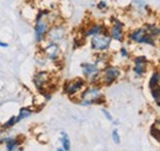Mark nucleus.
Here are the masks:
<instances>
[{
	"instance_id": "obj_13",
	"label": "nucleus",
	"mask_w": 160,
	"mask_h": 151,
	"mask_svg": "<svg viewBox=\"0 0 160 151\" xmlns=\"http://www.w3.org/2000/svg\"><path fill=\"white\" fill-rule=\"evenodd\" d=\"M107 31V26L106 23L101 22V21H91L88 25H85L81 30H80V36L84 39H90L94 36H98L102 32Z\"/></svg>"
},
{
	"instance_id": "obj_15",
	"label": "nucleus",
	"mask_w": 160,
	"mask_h": 151,
	"mask_svg": "<svg viewBox=\"0 0 160 151\" xmlns=\"http://www.w3.org/2000/svg\"><path fill=\"white\" fill-rule=\"evenodd\" d=\"M131 6L134 9V11L137 14H139L140 16H145L147 12L149 11V5H148L147 0H132Z\"/></svg>"
},
{
	"instance_id": "obj_34",
	"label": "nucleus",
	"mask_w": 160,
	"mask_h": 151,
	"mask_svg": "<svg viewBox=\"0 0 160 151\" xmlns=\"http://www.w3.org/2000/svg\"><path fill=\"white\" fill-rule=\"evenodd\" d=\"M57 151H65V150H64V149L60 146V148H57Z\"/></svg>"
},
{
	"instance_id": "obj_27",
	"label": "nucleus",
	"mask_w": 160,
	"mask_h": 151,
	"mask_svg": "<svg viewBox=\"0 0 160 151\" xmlns=\"http://www.w3.org/2000/svg\"><path fill=\"white\" fill-rule=\"evenodd\" d=\"M111 138H112V141L116 144V145H120L121 144V134L118 128H113L112 132H111Z\"/></svg>"
},
{
	"instance_id": "obj_26",
	"label": "nucleus",
	"mask_w": 160,
	"mask_h": 151,
	"mask_svg": "<svg viewBox=\"0 0 160 151\" xmlns=\"http://www.w3.org/2000/svg\"><path fill=\"white\" fill-rule=\"evenodd\" d=\"M149 94H150V97H152L154 103L160 102V85L154 87V89H152V90H149Z\"/></svg>"
},
{
	"instance_id": "obj_25",
	"label": "nucleus",
	"mask_w": 160,
	"mask_h": 151,
	"mask_svg": "<svg viewBox=\"0 0 160 151\" xmlns=\"http://www.w3.org/2000/svg\"><path fill=\"white\" fill-rule=\"evenodd\" d=\"M95 6H96V10L102 12V14H105L110 10V2L107 0H99Z\"/></svg>"
},
{
	"instance_id": "obj_21",
	"label": "nucleus",
	"mask_w": 160,
	"mask_h": 151,
	"mask_svg": "<svg viewBox=\"0 0 160 151\" xmlns=\"http://www.w3.org/2000/svg\"><path fill=\"white\" fill-rule=\"evenodd\" d=\"M95 60L94 63H96L100 68H103L105 65H107L110 61V53H95Z\"/></svg>"
},
{
	"instance_id": "obj_37",
	"label": "nucleus",
	"mask_w": 160,
	"mask_h": 151,
	"mask_svg": "<svg viewBox=\"0 0 160 151\" xmlns=\"http://www.w3.org/2000/svg\"><path fill=\"white\" fill-rule=\"evenodd\" d=\"M0 5H1V1H0Z\"/></svg>"
},
{
	"instance_id": "obj_18",
	"label": "nucleus",
	"mask_w": 160,
	"mask_h": 151,
	"mask_svg": "<svg viewBox=\"0 0 160 151\" xmlns=\"http://www.w3.org/2000/svg\"><path fill=\"white\" fill-rule=\"evenodd\" d=\"M19 123H20V120H19L18 114H16V115H10V117L5 120V123L1 124V127H0V132L4 133V132H6V130H10L11 128H14L15 125H18Z\"/></svg>"
},
{
	"instance_id": "obj_28",
	"label": "nucleus",
	"mask_w": 160,
	"mask_h": 151,
	"mask_svg": "<svg viewBox=\"0 0 160 151\" xmlns=\"http://www.w3.org/2000/svg\"><path fill=\"white\" fill-rule=\"evenodd\" d=\"M101 113L103 114V117H105L110 123H112V120L115 119V117L112 115V113H111V112H110L105 106H102V107H101Z\"/></svg>"
},
{
	"instance_id": "obj_22",
	"label": "nucleus",
	"mask_w": 160,
	"mask_h": 151,
	"mask_svg": "<svg viewBox=\"0 0 160 151\" xmlns=\"http://www.w3.org/2000/svg\"><path fill=\"white\" fill-rule=\"evenodd\" d=\"M35 113V110L32 107H21L19 113H18V117H19V120L22 122L27 118H30L32 114Z\"/></svg>"
},
{
	"instance_id": "obj_35",
	"label": "nucleus",
	"mask_w": 160,
	"mask_h": 151,
	"mask_svg": "<svg viewBox=\"0 0 160 151\" xmlns=\"http://www.w3.org/2000/svg\"><path fill=\"white\" fill-rule=\"evenodd\" d=\"M157 43H158V46H160V36L157 38Z\"/></svg>"
},
{
	"instance_id": "obj_17",
	"label": "nucleus",
	"mask_w": 160,
	"mask_h": 151,
	"mask_svg": "<svg viewBox=\"0 0 160 151\" xmlns=\"http://www.w3.org/2000/svg\"><path fill=\"white\" fill-rule=\"evenodd\" d=\"M143 26L145 27L147 32L150 36H153L154 38H158L160 36V25L158 22H155V21H148Z\"/></svg>"
},
{
	"instance_id": "obj_6",
	"label": "nucleus",
	"mask_w": 160,
	"mask_h": 151,
	"mask_svg": "<svg viewBox=\"0 0 160 151\" xmlns=\"http://www.w3.org/2000/svg\"><path fill=\"white\" fill-rule=\"evenodd\" d=\"M88 82L82 76H75L72 79H68L62 85V92L68 98L74 100L79 97L81 91L86 87Z\"/></svg>"
},
{
	"instance_id": "obj_9",
	"label": "nucleus",
	"mask_w": 160,
	"mask_h": 151,
	"mask_svg": "<svg viewBox=\"0 0 160 151\" xmlns=\"http://www.w3.org/2000/svg\"><path fill=\"white\" fill-rule=\"evenodd\" d=\"M113 41L111 39L108 32H102L98 36L89 39V48L94 53H110Z\"/></svg>"
},
{
	"instance_id": "obj_3",
	"label": "nucleus",
	"mask_w": 160,
	"mask_h": 151,
	"mask_svg": "<svg viewBox=\"0 0 160 151\" xmlns=\"http://www.w3.org/2000/svg\"><path fill=\"white\" fill-rule=\"evenodd\" d=\"M126 41L131 44H137V46H145V47H150V48L158 47L157 38L150 36L143 25L132 27L131 30H128Z\"/></svg>"
},
{
	"instance_id": "obj_36",
	"label": "nucleus",
	"mask_w": 160,
	"mask_h": 151,
	"mask_svg": "<svg viewBox=\"0 0 160 151\" xmlns=\"http://www.w3.org/2000/svg\"><path fill=\"white\" fill-rule=\"evenodd\" d=\"M155 106H157L158 108H160V102H157V103H155Z\"/></svg>"
},
{
	"instance_id": "obj_33",
	"label": "nucleus",
	"mask_w": 160,
	"mask_h": 151,
	"mask_svg": "<svg viewBox=\"0 0 160 151\" xmlns=\"http://www.w3.org/2000/svg\"><path fill=\"white\" fill-rule=\"evenodd\" d=\"M16 151H25V149H23V146H20Z\"/></svg>"
},
{
	"instance_id": "obj_14",
	"label": "nucleus",
	"mask_w": 160,
	"mask_h": 151,
	"mask_svg": "<svg viewBox=\"0 0 160 151\" xmlns=\"http://www.w3.org/2000/svg\"><path fill=\"white\" fill-rule=\"evenodd\" d=\"M25 135H15V136H0V144L4 145L5 151H16L23 145Z\"/></svg>"
},
{
	"instance_id": "obj_24",
	"label": "nucleus",
	"mask_w": 160,
	"mask_h": 151,
	"mask_svg": "<svg viewBox=\"0 0 160 151\" xmlns=\"http://www.w3.org/2000/svg\"><path fill=\"white\" fill-rule=\"evenodd\" d=\"M48 63H49V61H48V60L46 59V57L38 51V53L36 54V64H37L38 69H46V65H47Z\"/></svg>"
},
{
	"instance_id": "obj_31",
	"label": "nucleus",
	"mask_w": 160,
	"mask_h": 151,
	"mask_svg": "<svg viewBox=\"0 0 160 151\" xmlns=\"http://www.w3.org/2000/svg\"><path fill=\"white\" fill-rule=\"evenodd\" d=\"M154 124H155V125H157V127H158V128L160 129V114L158 115V117H157V118H155V120H154Z\"/></svg>"
},
{
	"instance_id": "obj_29",
	"label": "nucleus",
	"mask_w": 160,
	"mask_h": 151,
	"mask_svg": "<svg viewBox=\"0 0 160 151\" xmlns=\"http://www.w3.org/2000/svg\"><path fill=\"white\" fill-rule=\"evenodd\" d=\"M42 97H43V100L46 101V102H48V101H51V98H52V96H53V92L52 91H44V92H42L40 94Z\"/></svg>"
},
{
	"instance_id": "obj_32",
	"label": "nucleus",
	"mask_w": 160,
	"mask_h": 151,
	"mask_svg": "<svg viewBox=\"0 0 160 151\" xmlns=\"http://www.w3.org/2000/svg\"><path fill=\"white\" fill-rule=\"evenodd\" d=\"M112 124H113L115 127H118V125L121 124V122L118 120V119H113V120H112Z\"/></svg>"
},
{
	"instance_id": "obj_1",
	"label": "nucleus",
	"mask_w": 160,
	"mask_h": 151,
	"mask_svg": "<svg viewBox=\"0 0 160 151\" xmlns=\"http://www.w3.org/2000/svg\"><path fill=\"white\" fill-rule=\"evenodd\" d=\"M59 15L56 10L38 9L33 17V39L37 46L42 44L46 39L52 23L59 21Z\"/></svg>"
},
{
	"instance_id": "obj_4",
	"label": "nucleus",
	"mask_w": 160,
	"mask_h": 151,
	"mask_svg": "<svg viewBox=\"0 0 160 151\" xmlns=\"http://www.w3.org/2000/svg\"><path fill=\"white\" fill-rule=\"evenodd\" d=\"M32 85L38 94H42L44 91H52L53 92V89H52V86H54L53 74L48 69L36 70L33 76H32Z\"/></svg>"
},
{
	"instance_id": "obj_12",
	"label": "nucleus",
	"mask_w": 160,
	"mask_h": 151,
	"mask_svg": "<svg viewBox=\"0 0 160 151\" xmlns=\"http://www.w3.org/2000/svg\"><path fill=\"white\" fill-rule=\"evenodd\" d=\"M68 35H69L68 25L64 21L59 20V21L52 23V26L48 31V35H47V41L62 44L63 42H65L68 39Z\"/></svg>"
},
{
	"instance_id": "obj_23",
	"label": "nucleus",
	"mask_w": 160,
	"mask_h": 151,
	"mask_svg": "<svg viewBox=\"0 0 160 151\" xmlns=\"http://www.w3.org/2000/svg\"><path fill=\"white\" fill-rule=\"evenodd\" d=\"M149 135H150V138H152L153 140H155L160 145V129L154 124V123H153V124L150 125V128H149Z\"/></svg>"
},
{
	"instance_id": "obj_11",
	"label": "nucleus",
	"mask_w": 160,
	"mask_h": 151,
	"mask_svg": "<svg viewBox=\"0 0 160 151\" xmlns=\"http://www.w3.org/2000/svg\"><path fill=\"white\" fill-rule=\"evenodd\" d=\"M81 76L88 84H101V68L94 61H82L80 64Z\"/></svg>"
},
{
	"instance_id": "obj_20",
	"label": "nucleus",
	"mask_w": 160,
	"mask_h": 151,
	"mask_svg": "<svg viewBox=\"0 0 160 151\" xmlns=\"http://www.w3.org/2000/svg\"><path fill=\"white\" fill-rule=\"evenodd\" d=\"M118 57H120V59L123 60V61H129V60L132 59V57H133V54H132L129 47L126 46L124 43L121 44V47L118 48Z\"/></svg>"
},
{
	"instance_id": "obj_7",
	"label": "nucleus",
	"mask_w": 160,
	"mask_h": 151,
	"mask_svg": "<svg viewBox=\"0 0 160 151\" xmlns=\"http://www.w3.org/2000/svg\"><path fill=\"white\" fill-rule=\"evenodd\" d=\"M123 74V69L120 65L108 63L107 65L101 68V85L103 87H110L117 81H120Z\"/></svg>"
},
{
	"instance_id": "obj_16",
	"label": "nucleus",
	"mask_w": 160,
	"mask_h": 151,
	"mask_svg": "<svg viewBox=\"0 0 160 151\" xmlns=\"http://www.w3.org/2000/svg\"><path fill=\"white\" fill-rule=\"evenodd\" d=\"M159 85H160V69L159 68H155L149 74L147 86H148V90H152V89H154V87H157Z\"/></svg>"
},
{
	"instance_id": "obj_19",
	"label": "nucleus",
	"mask_w": 160,
	"mask_h": 151,
	"mask_svg": "<svg viewBox=\"0 0 160 151\" xmlns=\"http://www.w3.org/2000/svg\"><path fill=\"white\" fill-rule=\"evenodd\" d=\"M59 143L62 145V148L65 151H70L72 150V140H70V136L69 134L64 130H62L59 133Z\"/></svg>"
},
{
	"instance_id": "obj_10",
	"label": "nucleus",
	"mask_w": 160,
	"mask_h": 151,
	"mask_svg": "<svg viewBox=\"0 0 160 151\" xmlns=\"http://www.w3.org/2000/svg\"><path fill=\"white\" fill-rule=\"evenodd\" d=\"M131 73L133 77L136 80H140L147 75L150 66V60L144 54H134L131 59Z\"/></svg>"
},
{
	"instance_id": "obj_2",
	"label": "nucleus",
	"mask_w": 160,
	"mask_h": 151,
	"mask_svg": "<svg viewBox=\"0 0 160 151\" xmlns=\"http://www.w3.org/2000/svg\"><path fill=\"white\" fill-rule=\"evenodd\" d=\"M75 103L81 107H91V106L102 107L106 103V97L103 95V86L101 84H88L86 87L79 95V97L75 100Z\"/></svg>"
},
{
	"instance_id": "obj_8",
	"label": "nucleus",
	"mask_w": 160,
	"mask_h": 151,
	"mask_svg": "<svg viewBox=\"0 0 160 151\" xmlns=\"http://www.w3.org/2000/svg\"><path fill=\"white\" fill-rule=\"evenodd\" d=\"M40 52L46 57V59L52 64H58L63 58V49L60 44L51 41H44L42 44L38 46Z\"/></svg>"
},
{
	"instance_id": "obj_5",
	"label": "nucleus",
	"mask_w": 160,
	"mask_h": 151,
	"mask_svg": "<svg viewBox=\"0 0 160 151\" xmlns=\"http://www.w3.org/2000/svg\"><path fill=\"white\" fill-rule=\"evenodd\" d=\"M127 26L126 22L118 16H111L110 17V23L107 26V32L110 35L111 39L116 43L123 44L126 42V36H127Z\"/></svg>"
},
{
	"instance_id": "obj_30",
	"label": "nucleus",
	"mask_w": 160,
	"mask_h": 151,
	"mask_svg": "<svg viewBox=\"0 0 160 151\" xmlns=\"http://www.w3.org/2000/svg\"><path fill=\"white\" fill-rule=\"evenodd\" d=\"M0 48H9V43L0 39Z\"/></svg>"
}]
</instances>
